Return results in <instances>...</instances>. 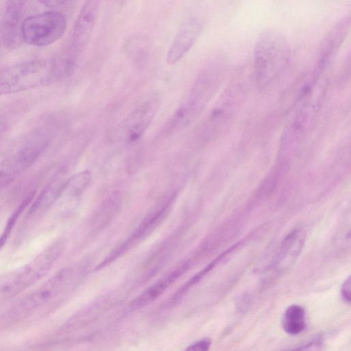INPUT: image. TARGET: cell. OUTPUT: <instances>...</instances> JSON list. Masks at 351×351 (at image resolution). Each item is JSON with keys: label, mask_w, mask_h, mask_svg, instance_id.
Returning a JSON list of instances; mask_svg holds the SVG:
<instances>
[{"label": "cell", "mask_w": 351, "mask_h": 351, "mask_svg": "<svg viewBox=\"0 0 351 351\" xmlns=\"http://www.w3.org/2000/svg\"><path fill=\"white\" fill-rule=\"evenodd\" d=\"M58 61L32 60L0 71V95L19 93L47 85L60 77Z\"/></svg>", "instance_id": "cell-1"}, {"label": "cell", "mask_w": 351, "mask_h": 351, "mask_svg": "<svg viewBox=\"0 0 351 351\" xmlns=\"http://www.w3.org/2000/svg\"><path fill=\"white\" fill-rule=\"evenodd\" d=\"M290 53L285 36L274 29H266L258 36L254 49L256 80L261 86L272 81L285 66Z\"/></svg>", "instance_id": "cell-2"}, {"label": "cell", "mask_w": 351, "mask_h": 351, "mask_svg": "<svg viewBox=\"0 0 351 351\" xmlns=\"http://www.w3.org/2000/svg\"><path fill=\"white\" fill-rule=\"evenodd\" d=\"M222 73L221 63L208 65L199 74L189 97L176 112L169 129H178L190 123L202 110L219 84Z\"/></svg>", "instance_id": "cell-3"}, {"label": "cell", "mask_w": 351, "mask_h": 351, "mask_svg": "<svg viewBox=\"0 0 351 351\" xmlns=\"http://www.w3.org/2000/svg\"><path fill=\"white\" fill-rule=\"evenodd\" d=\"M66 25V19L60 12L48 11L32 15L22 22L21 39L32 46H49L63 36Z\"/></svg>", "instance_id": "cell-4"}, {"label": "cell", "mask_w": 351, "mask_h": 351, "mask_svg": "<svg viewBox=\"0 0 351 351\" xmlns=\"http://www.w3.org/2000/svg\"><path fill=\"white\" fill-rule=\"evenodd\" d=\"M58 247L53 245L46 249L0 287V298H8L20 293L44 276L57 258L60 253Z\"/></svg>", "instance_id": "cell-5"}, {"label": "cell", "mask_w": 351, "mask_h": 351, "mask_svg": "<svg viewBox=\"0 0 351 351\" xmlns=\"http://www.w3.org/2000/svg\"><path fill=\"white\" fill-rule=\"evenodd\" d=\"M49 139L39 134L22 146L11 156L0 162V186L12 181L31 167L49 144Z\"/></svg>", "instance_id": "cell-6"}, {"label": "cell", "mask_w": 351, "mask_h": 351, "mask_svg": "<svg viewBox=\"0 0 351 351\" xmlns=\"http://www.w3.org/2000/svg\"><path fill=\"white\" fill-rule=\"evenodd\" d=\"M101 0H84L73 25L69 54L77 58L89 41L98 16Z\"/></svg>", "instance_id": "cell-7"}, {"label": "cell", "mask_w": 351, "mask_h": 351, "mask_svg": "<svg viewBox=\"0 0 351 351\" xmlns=\"http://www.w3.org/2000/svg\"><path fill=\"white\" fill-rule=\"evenodd\" d=\"M28 0H7L1 25V36L5 47H17L22 42L21 26Z\"/></svg>", "instance_id": "cell-8"}, {"label": "cell", "mask_w": 351, "mask_h": 351, "mask_svg": "<svg viewBox=\"0 0 351 351\" xmlns=\"http://www.w3.org/2000/svg\"><path fill=\"white\" fill-rule=\"evenodd\" d=\"M160 105L159 99L152 97L138 106L127 118L123 126V138L128 143L138 140L153 120Z\"/></svg>", "instance_id": "cell-9"}, {"label": "cell", "mask_w": 351, "mask_h": 351, "mask_svg": "<svg viewBox=\"0 0 351 351\" xmlns=\"http://www.w3.org/2000/svg\"><path fill=\"white\" fill-rule=\"evenodd\" d=\"M203 29L202 23L197 19L186 21L176 34L167 53L166 61L169 64L179 62L191 49Z\"/></svg>", "instance_id": "cell-10"}, {"label": "cell", "mask_w": 351, "mask_h": 351, "mask_svg": "<svg viewBox=\"0 0 351 351\" xmlns=\"http://www.w3.org/2000/svg\"><path fill=\"white\" fill-rule=\"evenodd\" d=\"M350 27V16L339 19L326 33L319 49L316 73H318L333 58L345 41Z\"/></svg>", "instance_id": "cell-11"}, {"label": "cell", "mask_w": 351, "mask_h": 351, "mask_svg": "<svg viewBox=\"0 0 351 351\" xmlns=\"http://www.w3.org/2000/svg\"><path fill=\"white\" fill-rule=\"evenodd\" d=\"M69 274L66 270L56 274L37 289L23 298L17 306L15 313H27L50 301L58 293Z\"/></svg>", "instance_id": "cell-12"}, {"label": "cell", "mask_w": 351, "mask_h": 351, "mask_svg": "<svg viewBox=\"0 0 351 351\" xmlns=\"http://www.w3.org/2000/svg\"><path fill=\"white\" fill-rule=\"evenodd\" d=\"M304 242V234L300 229H295L282 241L273 263L275 271L282 272L295 263L300 255Z\"/></svg>", "instance_id": "cell-13"}, {"label": "cell", "mask_w": 351, "mask_h": 351, "mask_svg": "<svg viewBox=\"0 0 351 351\" xmlns=\"http://www.w3.org/2000/svg\"><path fill=\"white\" fill-rule=\"evenodd\" d=\"M230 90L229 94L226 93L224 99L220 101L213 109L203 129L205 132L203 136L210 138L217 133L231 117L236 105V94H234V90Z\"/></svg>", "instance_id": "cell-14"}, {"label": "cell", "mask_w": 351, "mask_h": 351, "mask_svg": "<svg viewBox=\"0 0 351 351\" xmlns=\"http://www.w3.org/2000/svg\"><path fill=\"white\" fill-rule=\"evenodd\" d=\"M283 330L289 335H296L306 328V313L304 308L298 304H292L285 310L282 319Z\"/></svg>", "instance_id": "cell-15"}, {"label": "cell", "mask_w": 351, "mask_h": 351, "mask_svg": "<svg viewBox=\"0 0 351 351\" xmlns=\"http://www.w3.org/2000/svg\"><path fill=\"white\" fill-rule=\"evenodd\" d=\"M66 180H55L46 187L32 205L30 213L37 214L49 208L61 195Z\"/></svg>", "instance_id": "cell-16"}, {"label": "cell", "mask_w": 351, "mask_h": 351, "mask_svg": "<svg viewBox=\"0 0 351 351\" xmlns=\"http://www.w3.org/2000/svg\"><path fill=\"white\" fill-rule=\"evenodd\" d=\"M351 282L350 276H349L343 282L341 287V295L343 301L350 304L351 301Z\"/></svg>", "instance_id": "cell-17"}, {"label": "cell", "mask_w": 351, "mask_h": 351, "mask_svg": "<svg viewBox=\"0 0 351 351\" xmlns=\"http://www.w3.org/2000/svg\"><path fill=\"white\" fill-rule=\"evenodd\" d=\"M210 345L211 340L208 338H205L191 344L186 350L204 351L208 350Z\"/></svg>", "instance_id": "cell-18"}, {"label": "cell", "mask_w": 351, "mask_h": 351, "mask_svg": "<svg viewBox=\"0 0 351 351\" xmlns=\"http://www.w3.org/2000/svg\"><path fill=\"white\" fill-rule=\"evenodd\" d=\"M43 4L51 7L56 8L62 5L66 0H39Z\"/></svg>", "instance_id": "cell-19"}]
</instances>
